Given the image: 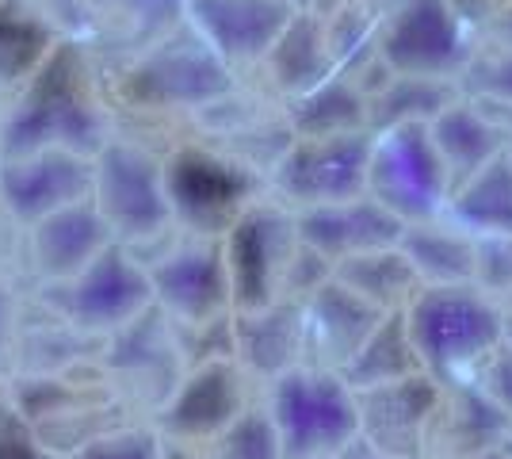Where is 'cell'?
<instances>
[{"mask_svg":"<svg viewBox=\"0 0 512 459\" xmlns=\"http://www.w3.org/2000/svg\"><path fill=\"white\" fill-rule=\"evenodd\" d=\"M402 253L417 268L421 284H478V238L455 222H417L402 234Z\"/></svg>","mask_w":512,"mask_h":459,"instance_id":"cell-24","label":"cell"},{"mask_svg":"<svg viewBox=\"0 0 512 459\" xmlns=\"http://www.w3.org/2000/svg\"><path fill=\"white\" fill-rule=\"evenodd\" d=\"M474 54V31L451 0H390L379 20V58L394 77L459 81Z\"/></svg>","mask_w":512,"mask_h":459,"instance_id":"cell-5","label":"cell"},{"mask_svg":"<svg viewBox=\"0 0 512 459\" xmlns=\"http://www.w3.org/2000/svg\"><path fill=\"white\" fill-rule=\"evenodd\" d=\"M264 406L287 459H337L360 440V398L337 372L299 364L268 383Z\"/></svg>","mask_w":512,"mask_h":459,"instance_id":"cell-3","label":"cell"},{"mask_svg":"<svg viewBox=\"0 0 512 459\" xmlns=\"http://www.w3.org/2000/svg\"><path fill=\"white\" fill-rule=\"evenodd\" d=\"M512 0H451V8L467 20L470 31H486V23L501 12V8H509Z\"/></svg>","mask_w":512,"mask_h":459,"instance_id":"cell-38","label":"cell"},{"mask_svg":"<svg viewBox=\"0 0 512 459\" xmlns=\"http://www.w3.org/2000/svg\"><path fill=\"white\" fill-rule=\"evenodd\" d=\"M432 142L444 157L451 176V192L467 184L474 173H482L490 161L512 150V127L497 119V111L474 96H459L448 111H440L432 123Z\"/></svg>","mask_w":512,"mask_h":459,"instance_id":"cell-21","label":"cell"},{"mask_svg":"<svg viewBox=\"0 0 512 459\" xmlns=\"http://www.w3.org/2000/svg\"><path fill=\"white\" fill-rule=\"evenodd\" d=\"M172 219L195 238H226L234 222L256 203V176L230 157L207 150H180L165 165Z\"/></svg>","mask_w":512,"mask_h":459,"instance_id":"cell-11","label":"cell"},{"mask_svg":"<svg viewBox=\"0 0 512 459\" xmlns=\"http://www.w3.org/2000/svg\"><path fill=\"white\" fill-rule=\"evenodd\" d=\"M188 27L214 54L237 66V62H268L272 46L299 16L283 0H184Z\"/></svg>","mask_w":512,"mask_h":459,"instance_id":"cell-15","label":"cell"},{"mask_svg":"<svg viewBox=\"0 0 512 459\" xmlns=\"http://www.w3.org/2000/svg\"><path fill=\"white\" fill-rule=\"evenodd\" d=\"M104 142V111L96 108L77 54L54 46L39 73L23 85L12 115L4 119L0 150L4 157H27L43 150L100 153Z\"/></svg>","mask_w":512,"mask_h":459,"instance_id":"cell-1","label":"cell"},{"mask_svg":"<svg viewBox=\"0 0 512 459\" xmlns=\"http://www.w3.org/2000/svg\"><path fill=\"white\" fill-rule=\"evenodd\" d=\"M230 66L195 31L172 35L130 73V92L153 104H203L230 92Z\"/></svg>","mask_w":512,"mask_h":459,"instance_id":"cell-18","label":"cell"},{"mask_svg":"<svg viewBox=\"0 0 512 459\" xmlns=\"http://www.w3.org/2000/svg\"><path fill=\"white\" fill-rule=\"evenodd\" d=\"M199 456L203 459H287L283 456V440H279V433H276V421H272L264 402H253V406L237 417L222 437L211 440Z\"/></svg>","mask_w":512,"mask_h":459,"instance_id":"cell-31","label":"cell"},{"mask_svg":"<svg viewBox=\"0 0 512 459\" xmlns=\"http://www.w3.org/2000/svg\"><path fill=\"white\" fill-rule=\"evenodd\" d=\"M295 222H299L302 245H310L333 268L360 253L394 249V245H402V234H406V222L394 219L383 203L371 196L295 211Z\"/></svg>","mask_w":512,"mask_h":459,"instance_id":"cell-19","label":"cell"},{"mask_svg":"<svg viewBox=\"0 0 512 459\" xmlns=\"http://www.w3.org/2000/svg\"><path fill=\"white\" fill-rule=\"evenodd\" d=\"M463 96H474L490 108H512V50L501 46H478L474 62L459 77Z\"/></svg>","mask_w":512,"mask_h":459,"instance_id":"cell-32","label":"cell"},{"mask_svg":"<svg viewBox=\"0 0 512 459\" xmlns=\"http://www.w3.org/2000/svg\"><path fill=\"white\" fill-rule=\"evenodd\" d=\"M150 268L153 306L176 329H199L234 314L222 238H188L161 253Z\"/></svg>","mask_w":512,"mask_h":459,"instance_id":"cell-12","label":"cell"},{"mask_svg":"<svg viewBox=\"0 0 512 459\" xmlns=\"http://www.w3.org/2000/svg\"><path fill=\"white\" fill-rule=\"evenodd\" d=\"M463 96L459 81H432V77H386L375 96H367V131L379 134L406 123H432Z\"/></svg>","mask_w":512,"mask_h":459,"instance_id":"cell-28","label":"cell"},{"mask_svg":"<svg viewBox=\"0 0 512 459\" xmlns=\"http://www.w3.org/2000/svg\"><path fill=\"white\" fill-rule=\"evenodd\" d=\"M165 459H203L195 448H180V444H169L165 440Z\"/></svg>","mask_w":512,"mask_h":459,"instance_id":"cell-42","label":"cell"},{"mask_svg":"<svg viewBox=\"0 0 512 459\" xmlns=\"http://www.w3.org/2000/svg\"><path fill=\"white\" fill-rule=\"evenodd\" d=\"M43 306L88 341L104 345L107 337L123 333L153 310L150 268L138 261V253L115 241L73 280L43 287Z\"/></svg>","mask_w":512,"mask_h":459,"instance_id":"cell-4","label":"cell"},{"mask_svg":"<svg viewBox=\"0 0 512 459\" xmlns=\"http://www.w3.org/2000/svg\"><path fill=\"white\" fill-rule=\"evenodd\" d=\"M302 249L295 211L283 203H253L222 238L234 314L287 299V280Z\"/></svg>","mask_w":512,"mask_h":459,"instance_id":"cell-7","label":"cell"},{"mask_svg":"<svg viewBox=\"0 0 512 459\" xmlns=\"http://www.w3.org/2000/svg\"><path fill=\"white\" fill-rule=\"evenodd\" d=\"M92 165H96L92 199L119 245L130 249V241H150L165 234V226L172 222V203L165 169L150 153L127 142H107Z\"/></svg>","mask_w":512,"mask_h":459,"instance_id":"cell-9","label":"cell"},{"mask_svg":"<svg viewBox=\"0 0 512 459\" xmlns=\"http://www.w3.org/2000/svg\"><path fill=\"white\" fill-rule=\"evenodd\" d=\"M402 314L421 368L440 387L478 372L505 345V310L478 284L421 287Z\"/></svg>","mask_w":512,"mask_h":459,"instance_id":"cell-2","label":"cell"},{"mask_svg":"<svg viewBox=\"0 0 512 459\" xmlns=\"http://www.w3.org/2000/svg\"><path fill=\"white\" fill-rule=\"evenodd\" d=\"M444 219L478 241L512 238V153H501L482 173L459 184Z\"/></svg>","mask_w":512,"mask_h":459,"instance_id":"cell-23","label":"cell"},{"mask_svg":"<svg viewBox=\"0 0 512 459\" xmlns=\"http://www.w3.org/2000/svg\"><path fill=\"white\" fill-rule=\"evenodd\" d=\"M16 333H20V299L12 287L0 284V368H4V360H12Z\"/></svg>","mask_w":512,"mask_h":459,"instance_id":"cell-37","label":"cell"},{"mask_svg":"<svg viewBox=\"0 0 512 459\" xmlns=\"http://www.w3.org/2000/svg\"><path fill=\"white\" fill-rule=\"evenodd\" d=\"M467 459H512V440L497 444V448H486V452H478V456H467Z\"/></svg>","mask_w":512,"mask_h":459,"instance_id":"cell-41","label":"cell"},{"mask_svg":"<svg viewBox=\"0 0 512 459\" xmlns=\"http://www.w3.org/2000/svg\"><path fill=\"white\" fill-rule=\"evenodd\" d=\"M337 459H394V456H386V452H379V448H371V444L360 437V440H352Z\"/></svg>","mask_w":512,"mask_h":459,"instance_id":"cell-40","label":"cell"},{"mask_svg":"<svg viewBox=\"0 0 512 459\" xmlns=\"http://www.w3.org/2000/svg\"><path fill=\"white\" fill-rule=\"evenodd\" d=\"M333 280H341L348 291H356L363 303H371L383 314H402L417 299V291L425 287L417 268L402 253V245L348 257V261L333 268Z\"/></svg>","mask_w":512,"mask_h":459,"instance_id":"cell-25","label":"cell"},{"mask_svg":"<svg viewBox=\"0 0 512 459\" xmlns=\"http://www.w3.org/2000/svg\"><path fill=\"white\" fill-rule=\"evenodd\" d=\"M0 459H54L8 383H0Z\"/></svg>","mask_w":512,"mask_h":459,"instance_id":"cell-34","label":"cell"},{"mask_svg":"<svg viewBox=\"0 0 512 459\" xmlns=\"http://www.w3.org/2000/svg\"><path fill=\"white\" fill-rule=\"evenodd\" d=\"M490 46H501V50H512V4L509 8H501L490 23H486V31H482Z\"/></svg>","mask_w":512,"mask_h":459,"instance_id":"cell-39","label":"cell"},{"mask_svg":"<svg viewBox=\"0 0 512 459\" xmlns=\"http://www.w3.org/2000/svg\"><path fill=\"white\" fill-rule=\"evenodd\" d=\"M234 360L249 375L276 383L302 364V303L279 299L264 310L234 314Z\"/></svg>","mask_w":512,"mask_h":459,"instance_id":"cell-22","label":"cell"},{"mask_svg":"<svg viewBox=\"0 0 512 459\" xmlns=\"http://www.w3.org/2000/svg\"><path fill=\"white\" fill-rule=\"evenodd\" d=\"M509 153H512V150H509Z\"/></svg>","mask_w":512,"mask_h":459,"instance_id":"cell-44","label":"cell"},{"mask_svg":"<svg viewBox=\"0 0 512 459\" xmlns=\"http://www.w3.org/2000/svg\"><path fill=\"white\" fill-rule=\"evenodd\" d=\"M253 406L249 398V372L237 364L234 356L226 360H207L188 368L180 387L161 406V414L150 425L180 448L203 452L211 440H218L237 417Z\"/></svg>","mask_w":512,"mask_h":459,"instance_id":"cell-13","label":"cell"},{"mask_svg":"<svg viewBox=\"0 0 512 459\" xmlns=\"http://www.w3.org/2000/svg\"><path fill=\"white\" fill-rule=\"evenodd\" d=\"M69 459H165V437L150 421H130L85 444Z\"/></svg>","mask_w":512,"mask_h":459,"instance_id":"cell-33","label":"cell"},{"mask_svg":"<svg viewBox=\"0 0 512 459\" xmlns=\"http://www.w3.org/2000/svg\"><path fill=\"white\" fill-rule=\"evenodd\" d=\"M104 372L138 421H153L188 375V360L172 322L153 306L134 326L104 341Z\"/></svg>","mask_w":512,"mask_h":459,"instance_id":"cell-8","label":"cell"},{"mask_svg":"<svg viewBox=\"0 0 512 459\" xmlns=\"http://www.w3.org/2000/svg\"><path fill=\"white\" fill-rule=\"evenodd\" d=\"M31 268L39 284H65L81 268L96 261L107 245H115V234L107 230L96 199H81L65 211H54L50 219L31 226Z\"/></svg>","mask_w":512,"mask_h":459,"instance_id":"cell-20","label":"cell"},{"mask_svg":"<svg viewBox=\"0 0 512 459\" xmlns=\"http://www.w3.org/2000/svg\"><path fill=\"white\" fill-rule=\"evenodd\" d=\"M367 196L379 199L406 226L448 215L451 176L432 142L428 123H406L375 134L367 165Z\"/></svg>","mask_w":512,"mask_h":459,"instance_id":"cell-6","label":"cell"},{"mask_svg":"<svg viewBox=\"0 0 512 459\" xmlns=\"http://www.w3.org/2000/svg\"><path fill=\"white\" fill-rule=\"evenodd\" d=\"M371 131L329 134V138H291L276 161L272 184L291 211H310L325 203L367 196Z\"/></svg>","mask_w":512,"mask_h":459,"instance_id":"cell-10","label":"cell"},{"mask_svg":"<svg viewBox=\"0 0 512 459\" xmlns=\"http://www.w3.org/2000/svg\"><path fill=\"white\" fill-rule=\"evenodd\" d=\"M360 398V437L394 459H417L444 410V387L432 375H413Z\"/></svg>","mask_w":512,"mask_h":459,"instance_id":"cell-16","label":"cell"},{"mask_svg":"<svg viewBox=\"0 0 512 459\" xmlns=\"http://www.w3.org/2000/svg\"><path fill=\"white\" fill-rule=\"evenodd\" d=\"M413 375H425V368H421V356L413 349L406 314H386L379 329L367 337V345L356 352V360L341 372V379L356 394H363L413 379Z\"/></svg>","mask_w":512,"mask_h":459,"instance_id":"cell-27","label":"cell"},{"mask_svg":"<svg viewBox=\"0 0 512 459\" xmlns=\"http://www.w3.org/2000/svg\"><path fill=\"white\" fill-rule=\"evenodd\" d=\"M295 138H329V134L367 131V96L348 77H333L310 96H299L291 108Z\"/></svg>","mask_w":512,"mask_h":459,"instance_id":"cell-29","label":"cell"},{"mask_svg":"<svg viewBox=\"0 0 512 459\" xmlns=\"http://www.w3.org/2000/svg\"><path fill=\"white\" fill-rule=\"evenodd\" d=\"M283 4H291V8H295V12H310V8H314V4H318V0H283Z\"/></svg>","mask_w":512,"mask_h":459,"instance_id":"cell-43","label":"cell"},{"mask_svg":"<svg viewBox=\"0 0 512 459\" xmlns=\"http://www.w3.org/2000/svg\"><path fill=\"white\" fill-rule=\"evenodd\" d=\"M478 287L490 295L512 291V238L478 241Z\"/></svg>","mask_w":512,"mask_h":459,"instance_id":"cell-35","label":"cell"},{"mask_svg":"<svg viewBox=\"0 0 512 459\" xmlns=\"http://www.w3.org/2000/svg\"><path fill=\"white\" fill-rule=\"evenodd\" d=\"M386 314L363 303L341 280L321 284L302 299V364L341 375Z\"/></svg>","mask_w":512,"mask_h":459,"instance_id":"cell-17","label":"cell"},{"mask_svg":"<svg viewBox=\"0 0 512 459\" xmlns=\"http://www.w3.org/2000/svg\"><path fill=\"white\" fill-rule=\"evenodd\" d=\"M50 54L54 46L43 23L12 4H0V88L31 81Z\"/></svg>","mask_w":512,"mask_h":459,"instance_id":"cell-30","label":"cell"},{"mask_svg":"<svg viewBox=\"0 0 512 459\" xmlns=\"http://www.w3.org/2000/svg\"><path fill=\"white\" fill-rule=\"evenodd\" d=\"M268 66H272L276 85L283 92H291L295 100L310 96L325 81H333L337 66H333V54H329V43H325V23L314 12H299L291 20V27L283 31V39L272 46Z\"/></svg>","mask_w":512,"mask_h":459,"instance_id":"cell-26","label":"cell"},{"mask_svg":"<svg viewBox=\"0 0 512 459\" xmlns=\"http://www.w3.org/2000/svg\"><path fill=\"white\" fill-rule=\"evenodd\" d=\"M96 165L81 153L43 150L27 157H4L0 165V199L27 230L81 199H92Z\"/></svg>","mask_w":512,"mask_h":459,"instance_id":"cell-14","label":"cell"},{"mask_svg":"<svg viewBox=\"0 0 512 459\" xmlns=\"http://www.w3.org/2000/svg\"><path fill=\"white\" fill-rule=\"evenodd\" d=\"M474 383H478L493 406L512 421V345L509 341L478 368V379H474Z\"/></svg>","mask_w":512,"mask_h":459,"instance_id":"cell-36","label":"cell"}]
</instances>
